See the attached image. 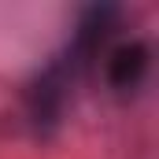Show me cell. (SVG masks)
I'll return each mask as SVG.
<instances>
[{
  "instance_id": "6da1fadb",
  "label": "cell",
  "mask_w": 159,
  "mask_h": 159,
  "mask_svg": "<svg viewBox=\"0 0 159 159\" xmlns=\"http://www.w3.org/2000/svg\"><path fill=\"white\" fill-rule=\"evenodd\" d=\"M144 74V48H129V44H119L111 56H107V81L115 89H133Z\"/></svg>"
}]
</instances>
